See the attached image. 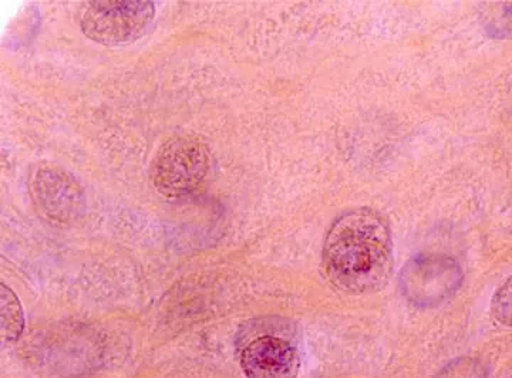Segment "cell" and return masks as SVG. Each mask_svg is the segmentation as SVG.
Instances as JSON below:
<instances>
[{
	"label": "cell",
	"mask_w": 512,
	"mask_h": 378,
	"mask_svg": "<svg viewBox=\"0 0 512 378\" xmlns=\"http://www.w3.org/2000/svg\"><path fill=\"white\" fill-rule=\"evenodd\" d=\"M212 157L207 145L194 137H175L158 151L151 165V181L168 198L194 194L210 177Z\"/></svg>",
	"instance_id": "7a4b0ae2"
},
{
	"label": "cell",
	"mask_w": 512,
	"mask_h": 378,
	"mask_svg": "<svg viewBox=\"0 0 512 378\" xmlns=\"http://www.w3.org/2000/svg\"><path fill=\"white\" fill-rule=\"evenodd\" d=\"M464 270L456 259L441 253H420L409 259L399 276L404 299L417 309H434L457 295Z\"/></svg>",
	"instance_id": "3957f363"
},
{
	"label": "cell",
	"mask_w": 512,
	"mask_h": 378,
	"mask_svg": "<svg viewBox=\"0 0 512 378\" xmlns=\"http://www.w3.org/2000/svg\"><path fill=\"white\" fill-rule=\"evenodd\" d=\"M330 283L353 296L373 295L393 275L392 229L379 212L350 209L333 221L322 252Z\"/></svg>",
	"instance_id": "6da1fadb"
},
{
	"label": "cell",
	"mask_w": 512,
	"mask_h": 378,
	"mask_svg": "<svg viewBox=\"0 0 512 378\" xmlns=\"http://www.w3.org/2000/svg\"><path fill=\"white\" fill-rule=\"evenodd\" d=\"M25 330V313L19 297L5 283L0 286V333L3 343L18 342Z\"/></svg>",
	"instance_id": "52a82bcc"
},
{
	"label": "cell",
	"mask_w": 512,
	"mask_h": 378,
	"mask_svg": "<svg viewBox=\"0 0 512 378\" xmlns=\"http://www.w3.org/2000/svg\"><path fill=\"white\" fill-rule=\"evenodd\" d=\"M500 9L501 13L491 16L485 29L488 30V35L504 39L512 36V3H503Z\"/></svg>",
	"instance_id": "9c48e42d"
},
{
	"label": "cell",
	"mask_w": 512,
	"mask_h": 378,
	"mask_svg": "<svg viewBox=\"0 0 512 378\" xmlns=\"http://www.w3.org/2000/svg\"><path fill=\"white\" fill-rule=\"evenodd\" d=\"M37 211L50 222L72 224L86 212V195L70 172L57 167H42L30 184Z\"/></svg>",
	"instance_id": "5b68a950"
},
{
	"label": "cell",
	"mask_w": 512,
	"mask_h": 378,
	"mask_svg": "<svg viewBox=\"0 0 512 378\" xmlns=\"http://www.w3.org/2000/svg\"><path fill=\"white\" fill-rule=\"evenodd\" d=\"M156 6L147 0H97L82 18L84 35L106 46L128 45L147 35Z\"/></svg>",
	"instance_id": "277c9868"
},
{
	"label": "cell",
	"mask_w": 512,
	"mask_h": 378,
	"mask_svg": "<svg viewBox=\"0 0 512 378\" xmlns=\"http://www.w3.org/2000/svg\"><path fill=\"white\" fill-rule=\"evenodd\" d=\"M491 313L498 323L512 327V275L494 293Z\"/></svg>",
	"instance_id": "ba28073f"
},
{
	"label": "cell",
	"mask_w": 512,
	"mask_h": 378,
	"mask_svg": "<svg viewBox=\"0 0 512 378\" xmlns=\"http://www.w3.org/2000/svg\"><path fill=\"white\" fill-rule=\"evenodd\" d=\"M239 366L247 378H299L302 360L295 344L266 333L242 346Z\"/></svg>",
	"instance_id": "8992f818"
},
{
	"label": "cell",
	"mask_w": 512,
	"mask_h": 378,
	"mask_svg": "<svg viewBox=\"0 0 512 378\" xmlns=\"http://www.w3.org/2000/svg\"><path fill=\"white\" fill-rule=\"evenodd\" d=\"M473 363V360L453 361L437 378H480V370Z\"/></svg>",
	"instance_id": "30bf717a"
}]
</instances>
